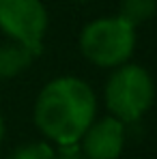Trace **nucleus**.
Instances as JSON below:
<instances>
[{"instance_id":"5","label":"nucleus","mask_w":157,"mask_h":159,"mask_svg":"<svg viewBox=\"0 0 157 159\" xmlns=\"http://www.w3.org/2000/svg\"><path fill=\"white\" fill-rule=\"evenodd\" d=\"M80 140L86 159H116L123 151L125 129L118 118H104L90 123Z\"/></svg>"},{"instance_id":"6","label":"nucleus","mask_w":157,"mask_h":159,"mask_svg":"<svg viewBox=\"0 0 157 159\" xmlns=\"http://www.w3.org/2000/svg\"><path fill=\"white\" fill-rule=\"evenodd\" d=\"M32 56L35 54L20 41L0 45V78H13V75L22 73L32 62Z\"/></svg>"},{"instance_id":"7","label":"nucleus","mask_w":157,"mask_h":159,"mask_svg":"<svg viewBox=\"0 0 157 159\" xmlns=\"http://www.w3.org/2000/svg\"><path fill=\"white\" fill-rule=\"evenodd\" d=\"M155 11V0H123L121 2V17L136 28L144 24Z\"/></svg>"},{"instance_id":"8","label":"nucleus","mask_w":157,"mask_h":159,"mask_svg":"<svg viewBox=\"0 0 157 159\" xmlns=\"http://www.w3.org/2000/svg\"><path fill=\"white\" fill-rule=\"evenodd\" d=\"M11 159H54V148L45 142H35L17 148Z\"/></svg>"},{"instance_id":"4","label":"nucleus","mask_w":157,"mask_h":159,"mask_svg":"<svg viewBox=\"0 0 157 159\" xmlns=\"http://www.w3.org/2000/svg\"><path fill=\"white\" fill-rule=\"evenodd\" d=\"M48 26V13L41 0H0V28L24 43L35 56L41 54V37Z\"/></svg>"},{"instance_id":"10","label":"nucleus","mask_w":157,"mask_h":159,"mask_svg":"<svg viewBox=\"0 0 157 159\" xmlns=\"http://www.w3.org/2000/svg\"><path fill=\"white\" fill-rule=\"evenodd\" d=\"M2 135H4V123H2V118H0V140H2Z\"/></svg>"},{"instance_id":"9","label":"nucleus","mask_w":157,"mask_h":159,"mask_svg":"<svg viewBox=\"0 0 157 159\" xmlns=\"http://www.w3.org/2000/svg\"><path fill=\"white\" fill-rule=\"evenodd\" d=\"M54 159H86V155L82 153L78 142H73V144H60V148L54 153Z\"/></svg>"},{"instance_id":"3","label":"nucleus","mask_w":157,"mask_h":159,"mask_svg":"<svg viewBox=\"0 0 157 159\" xmlns=\"http://www.w3.org/2000/svg\"><path fill=\"white\" fill-rule=\"evenodd\" d=\"M153 101V82L142 67L127 65L114 71L105 86V103L118 120H138Z\"/></svg>"},{"instance_id":"1","label":"nucleus","mask_w":157,"mask_h":159,"mask_svg":"<svg viewBox=\"0 0 157 159\" xmlns=\"http://www.w3.org/2000/svg\"><path fill=\"white\" fill-rule=\"evenodd\" d=\"M95 116V95L86 82L60 78L50 82L35 106V123L50 140L73 144L84 135Z\"/></svg>"},{"instance_id":"2","label":"nucleus","mask_w":157,"mask_h":159,"mask_svg":"<svg viewBox=\"0 0 157 159\" xmlns=\"http://www.w3.org/2000/svg\"><path fill=\"white\" fill-rule=\"evenodd\" d=\"M80 45L84 56L99 67L123 65L133 50V26L123 17L97 20L82 30Z\"/></svg>"}]
</instances>
